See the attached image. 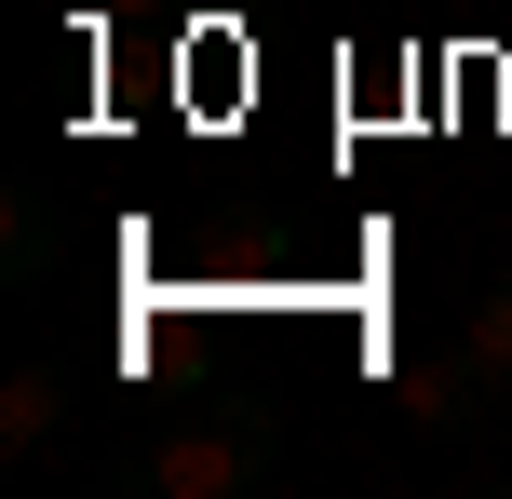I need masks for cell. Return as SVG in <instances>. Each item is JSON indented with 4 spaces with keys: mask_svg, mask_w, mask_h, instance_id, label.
Masks as SVG:
<instances>
[{
    "mask_svg": "<svg viewBox=\"0 0 512 499\" xmlns=\"http://www.w3.org/2000/svg\"><path fill=\"white\" fill-rule=\"evenodd\" d=\"M270 459H283V419H270V405H203V419H176L162 446H135L122 486H162V499H243V486H270Z\"/></svg>",
    "mask_w": 512,
    "mask_h": 499,
    "instance_id": "cell-1",
    "label": "cell"
},
{
    "mask_svg": "<svg viewBox=\"0 0 512 499\" xmlns=\"http://www.w3.org/2000/svg\"><path fill=\"white\" fill-rule=\"evenodd\" d=\"M391 405H405L418 432H472V419H499L512 392H499V378H486V351L459 338V365H405V378H391Z\"/></svg>",
    "mask_w": 512,
    "mask_h": 499,
    "instance_id": "cell-2",
    "label": "cell"
},
{
    "mask_svg": "<svg viewBox=\"0 0 512 499\" xmlns=\"http://www.w3.org/2000/svg\"><path fill=\"white\" fill-rule=\"evenodd\" d=\"M54 419H68V365H27L14 392H0V446L41 459V446H54Z\"/></svg>",
    "mask_w": 512,
    "mask_h": 499,
    "instance_id": "cell-3",
    "label": "cell"
},
{
    "mask_svg": "<svg viewBox=\"0 0 512 499\" xmlns=\"http://www.w3.org/2000/svg\"><path fill=\"white\" fill-rule=\"evenodd\" d=\"M0 270H14V284H41V270H54V203H41V189H14V230H0Z\"/></svg>",
    "mask_w": 512,
    "mask_h": 499,
    "instance_id": "cell-4",
    "label": "cell"
},
{
    "mask_svg": "<svg viewBox=\"0 0 512 499\" xmlns=\"http://www.w3.org/2000/svg\"><path fill=\"white\" fill-rule=\"evenodd\" d=\"M472 351H486V378L512 392V270H499L486 297H472Z\"/></svg>",
    "mask_w": 512,
    "mask_h": 499,
    "instance_id": "cell-5",
    "label": "cell"
},
{
    "mask_svg": "<svg viewBox=\"0 0 512 499\" xmlns=\"http://www.w3.org/2000/svg\"><path fill=\"white\" fill-rule=\"evenodd\" d=\"M95 14H135V0H95Z\"/></svg>",
    "mask_w": 512,
    "mask_h": 499,
    "instance_id": "cell-6",
    "label": "cell"
}]
</instances>
